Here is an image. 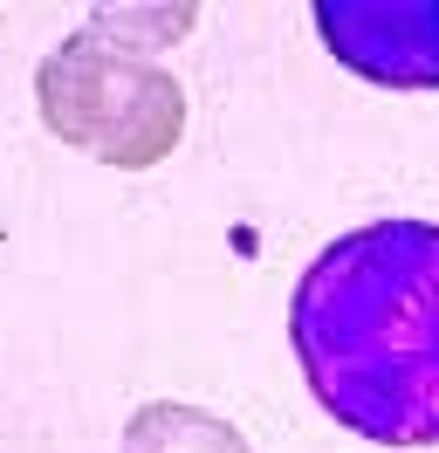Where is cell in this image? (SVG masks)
Listing matches in <instances>:
<instances>
[{
  "label": "cell",
  "instance_id": "1",
  "mask_svg": "<svg viewBox=\"0 0 439 453\" xmlns=\"http://www.w3.org/2000/svg\"><path fill=\"white\" fill-rule=\"evenodd\" d=\"M289 343L323 419L378 447H439V226L336 234L289 296Z\"/></svg>",
  "mask_w": 439,
  "mask_h": 453
},
{
  "label": "cell",
  "instance_id": "2",
  "mask_svg": "<svg viewBox=\"0 0 439 453\" xmlns=\"http://www.w3.org/2000/svg\"><path fill=\"white\" fill-rule=\"evenodd\" d=\"M35 111L55 144L110 172H151L186 138V83L96 28L62 35L42 56Z\"/></svg>",
  "mask_w": 439,
  "mask_h": 453
},
{
  "label": "cell",
  "instance_id": "3",
  "mask_svg": "<svg viewBox=\"0 0 439 453\" xmlns=\"http://www.w3.org/2000/svg\"><path fill=\"white\" fill-rule=\"evenodd\" d=\"M309 21L364 83L439 89V0H316Z\"/></svg>",
  "mask_w": 439,
  "mask_h": 453
},
{
  "label": "cell",
  "instance_id": "4",
  "mask_svg": "<svg viewBox=\"0 0 439 453\" xmlns=\"http://www.w3.org/2000/svg\"><path fill=\"white\" fill-rule=\"evenodd\" d=\"M124 453H247V440L234 419H220L206 405L151 398L124 419Z\"/></svg>",
  "mask_w": 439,
  "mask_h": 453
}]
</instances>
